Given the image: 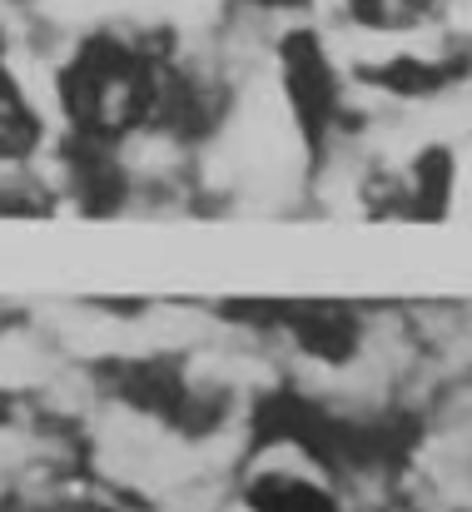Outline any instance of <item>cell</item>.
<instances>
[{
  "mask_svg": "<svg viewBox=\"0 0 472 512\" xmlns=\"http://www.w3.org/2000/svg\"><path fill=\"white\" fill-rule=\"evenodd\" d=\"M60 512H85V508H60Z\"/></svg>",
  "mask_w": 472,
  "mask_h": 512,
  "instance_id": "cell-4",
  "label": "cell"
},
{
  "mask_svg": "<svg viewBox=\"0 0 472 512\" xmlns=\"http://www.w3.org/2000/svg\"><path fill=\"white\" fill-rule=\"evenodd\" d=\"M279 443V438H274ZM289 453V463H259L244 488H239V503L249 512H343L338 503V478L314 463L304 448L294 443H279Z\"/></svg>",
  "mask_w": 472,
  "mask_h": 512,
  "instance_id": "cell-1",
  "label": "cell"
},
{
  "mask_svg": "<svg viewBox=\"0 0 472 512\" xmlns=\"http://www.w3.org/2000/svg\"><path fill=\"white\" fill-rule=\"evenodd\" d=\"M453 10H458V0H338V15L353 30L383 35L388 45L438 35L453 20Z\"/></svg>",
  "mask_w": 472,
  "mask_h": 512,
  "instance_id": "cell-2",
  "label": "cell"
},
{
  "mask_svg": "<svg viewBox=\"0 0 472 512\" xmlns=\"http://www.w3.org/2000/svg\"><path fill=\"white\" fill-rule=\"evenodd\" d=\"M40 155H45L40 100L15 75L10 55H0V165H40Z\"/></svg>",
  "mask_w": 472,
  "mask_h": 512,
  "instance_id": "cell-3",
  "label": "cell"
}]
</instances>
